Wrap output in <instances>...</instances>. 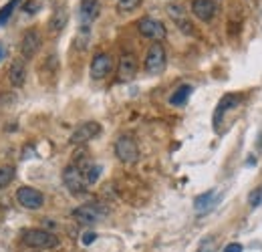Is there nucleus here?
Wrapping results in <instances>:
<instances>
[{"instance_id":"19","label":"nucleus","mask_w":262,"mask_h":252,"mask_svg":"<svg viewBox=\"0 0 262 252\" xmlns=\"http://www.w3.org/2000/svg\"><path fill=\"white\" fill-rule=\"evenodd\" d=\"M20 4V0H8L2 8H0V27H4L8 23V18L12 16V12L16 10V6Z\"/></svg>"},{"instance_id":"1","label":"nucleus","mask_w":262,"mask_h":252,"mask_svg":"<svg viewBox=\"0 0 262 252\" xmlns=\"http://www.w3.org/2000/svg\"><path fill=\"white\" fill-rule=\"evenodd\" d=\"M23 244L29 248H36V250H47V248H55L59 246V238L42 228H29L23 232Z\"/></svg>"},{"instance_id":"18","label":"nucleus","mask_w":262,"mask_h":252,"mask_svg":"<svg viewBox=\"0 0 262 252\" xmlns=\"http://www.w3.org/2000/svg\"><path fill=\"white\" fill-rule=\"evenodd\" d=\"M67 10L65 8H57L55 14L51 16V23H49V31L51 32H61L67 27Z\"/></svg>"},{"instance_id":"14","label":"nucleus","mask_w":262,"mask_h":252,"mask_svg":"<svg viewBox=\"0 0 262 252\" xmlns=\"http://www.w3.org/2000/svg\"><path fill=\"white\" fill-rule=\"evenodd\" d=\"M8 79L14 87H23L25 81H27V67H25V61L23 59H16L12 61L10 69H8Z\"/></svg>"},{"instance_id":"24","label":"nucleus","mask_w":262,"mask_h":252,"mask_svg":"<svg viewBox=\"0 0 262 252\" xmlns=\"http://www.w3.org/2000/svg\"><path fill=\"white\" fill-rule=\"evenodd\" d=\"M38 8H40V0H31V2H27V6H25L27 14H34Z\"/></svg>"},{"instance_id":"11","label":"nucleus","mask_w":262,"mask_h":252,"mask_svg":"<svg viewBox=\"0 0 262 252\" xmlns=\"http://www.w3.org/2000/svg\"><path fill=\"white\" fill-rule=\"evenodd\" d=\"M135 75H137V59H135V55L125 53V55L119 59L117 77H119V81H131Z\"/></svg>"},{"instance_id":"13","label":"nucleus","mask_w":262,"mask_h":252,"mask_svg":"<svg viewBox=\"0 0 262 252\" xmlns=\"http://www.w3.org/2000/svg\"><path fill=\"white\" fill-rule=\"evenodd\" d=\"M238 103H240V97H238V95H224V97L220 99L218 107H216V113H214V123L218 125V123H220V117H224L228 111L236 109V107H238Z\"/></svg>"},{"instance_id":"28","label":"nucleus","mask_w":262,"mask_h":252,"mask_svg":"<svg viewBox=\"0 0 262 252\" xmlns=\"http://www.w3.org/2000/svg\"><path fill=\"white\" fill-rule=\"evenodd\" d=\"M81 2H87V4H99V0H81Z\"/></svg>"},{"instance_id":"17","label":"nucleus","mask_w":262,"mask_h":252,"mask_svg":"<svg viewBox=\"0 0 262 252\" xmlns=\"http://www.w3.org/2000/svg\"><path fill=\"white\" fill-rule=\"evenodd\" d=\"M194 91V87L192 85H180L171 97H169V105H173V107H182V105H186V101L190 99V95Z\"/></svg>"},{"instance_id":"8","label":"nucleus","mask_w":262,"mask_h":252,"mask_svg":"<svg viewBox=\"0 0 262 252\" xmlns=\"http://www.w3.org/2000/svg\"><path fill=\"white\" fill-rule=\"evenodd\" d=\"M99 133H101V125H99L97 121H85V123H81L71 133V143H75V145L87 143L93 137H97Z\"/></svg>"},{"instance_id":"23","label":"nucleus","mask_w":262,"mask_h":252,"mask_svg":"<svg viewBox=\"0 0 262 252\" xmlns=\"http://www.w3.org/2000/svg\"><path fill=\"white\" fill-rule=\"evenodd\" d=\"M139 4H141V0H117V10L129 12V10H135Z\"/></svg>"},{"instance_id":"3","label":"nucleus","mask_w":262,"mask_h":252,"mask_svg":"<svg viewBox=\"0 0 262 252\" xmlns=\"http://www.w3.org/2000/svg\"><path fill=\"white\" fill-rule=\"evenodd\" d=\"M115 156L123 163H135L139 159V148L131 135H121L115 141Z\"/></svg>"},{"instance_id":"15","label":"nucleus","mask_w":262,"mask_h":252,"mask_svg":"<svg viewBox=\"0 0 262 252\" xmlns=\"http://www.w3.org/2000/svg\"><path fill=\"white\" fill-rule=\"evenodd\" d=\"M214 206H216V190L204 192V194H200L196 200H194V210H196L198 214H206Z\"/></svg>"},{"instance_id":"10","label":"nucleus","mask_w":262,"mask_h":252,"mask_svg":"<svg viewBox=\"0 0 262 252\" xmlns=\"http://www.w3.org/2000/svg\"><path fill=\"white\" fill-rule=\"evenodd\" d=\"M111 71H113V57L107 55V53L95 55V59L91 63V77L93 79H105Z\"/></svg>"},{"instance_id":"6","label":"nucleus","mask_w":262,"mask_h":252,"mask_svg":"<svg viewBox=\"0 0 262 252\" xmlns=\"http://www.w3.org/2000/svg\"><path fill=\"white\" fill-rule=\"evenodd\" d=\"M103 216H105V210L99 204H83V206L73 210V218L79 224H87V226L101 222Z\"/></svg>"},{"instance_id":"4","label":"nucleus","mask_w":262,"mask_h":252,"mask_svg":"<svg viewBox=\"0 0 262 252\" xmlns=\"http://www.w3.org/2000/svg\"><path fill=\"white\" fill-rule=\"evenodd\" d=\"M137 31L141 32V36L151 38V40H156V43L164 40L165 34H167L164 25H162L160 20L151 18V16H143V18H139V20H137Z\"/></svg>"},{"instance_id":"21","label":"nucleus","mask_w":262,"mask_h":252,"mask_svg":"<svg viewBox=\"0 0 262 252\" xmlns=\"http://www.w3.org/2000/svg\"><path fill=\"white\" fill-rule=\"evenodd\" d=\"M83 176H85L87 184H95L99 180V176H101V165H89L87 172H83Z\"/></svg>"},{"instance_id":"2","label":"nucleus","mask_w":262,"mask_h":252,"mask_svg":"<svg viewBox=\"0 0 262 252\" xmlns=\"http://www.w3.org/2000/svg\"><path fill=\"white\" fill-rule=\"evenodd\" d=\"M63 184L67 186V190L73 194V196H81L87 192V182H85V176L83 172L79 170V165L71 163L63 170Z\"/></svg>"},{"instance_id":"16","label":"nucleus","mask_w":262,"mask_h":252,"mask_svg":"<svg viewBox=\"0 0 262 252\" xmlns=\"http://www.w3.org/2000/svg\"><path fill=\"white\" fill-rule=\"evenodd\" d=\"M167 10H169V16H171V18H173V20L180 25V31L186 32V34H192V32H194V31H192V23L186 18V12L182 10V6L171 4Z\"/></svg>"},{"instance_id":"7","label":"nucleus","mask_w":262,"mask_h":252,"mask_svg":"<svg viewBox=\"0 0 262 252\" xmlns=\"http://www.w3.org/2000/svg\"><path fill=\"white\" fill-rule=\"evenodd\" d=\"M16 202L27 210H38L45 204V196L31 186H23L16 192Z\"/></svg>"},{"instance_id":"27","label":"nucleus","mask_w":262,"mask_h":252,"mask_svg":"<svg viewBox=\"0 0 262 252\" xmlns=\"http://www.w3.org/2000/svg\"><path fill=\"white\" fill-rule=\"evenodd\" d=\"M4 57H6V49H4V45L0 43V61H2Z\"/></svg>"},{"instance_id":"12","label":"nucleus","mask_w":262,"mask_h":252,"mask_svg":"<svg viewBox=\"0 0 262 252\" xmlns=\"http://www.w3.org/2000/svg\"><path fill=\"white\" fill-rule=\"evenodd\" d=\"M192 12L202 23H210L216 14V2L214 0H194L192 2Z\"/></svg>"},{"instance_id":"25","label":"nucleus","mask_w":262,"mask_h":252,"mask_svg":"<svg viewBox=\"0 0 262 252\" xmlns=\"http://www.w3.org/2000/svg\"><path fill=\"white\" fill-rule=\"evenodd\" d=\"M95 238H97V234H95V232H85V234H83V238H81V242H83L85 246H89L91 242H95Z\"/></svg>"},{"instance_id":"20","label":"nucleus","mask_w":262,"mask_h":252,"mask_svg":"<svg viewBox=\"0 0 262 252\" xmlns=\"http://www.w3.org/2000/svg\"><path fill=\"white\" fill-rule=\"evenodd\" d=\"M14 180V167L12 165H0V190L6 188Z\"/></svg>"},{"instance_id":"22","label":"nucleus","mask_w":262,"mask_h":252,"mask_svg":"<svg viewBox=\"0 0 262 252\" xmlns=\"http://www.w3.org/2000/svg\"><path fill=\"white\" fill-rule=\"evenodd\" d=\"M248 204H250V208H258V206H262V186L260 188H254L250 194H248Z\"/></svg>"},{"instance_id":"5","label":"nucleus","mask_w":262,"mask_h":252,"mask_svg":"<svg viewBox=\"0 0 262 252\" xmlns=\"http://www.w3.org/2000/svg\"><path fill=\"white\" fill-rule=\"evenodd\" d=\"M165 69V51L162 43H154L145 55V71L149 75H160Z\"/></svg>"},{"instance_id":"9","label":"nucleus","mask_w":262,"mask_h":252,"mask_svg":"<svg viewBox=\"0 0 262 252\" xmlns=\"http://www.w3.org/2000/svg\"><path fill=\"white\" fill-rule=\"evenodd\" d=\"M38 49H40V34L38 31H27L23 34V40H20V55L25 57V61H29V59H33L34 55L38 53Z\"/></svg>"},{"instance_id":"26","label":"nucleus","mask_w":262,"mask_h":252,"mask_svg":"<svg viewBox=\"0 0 262 252\" xmlns=\"http://www.w3.org/2000/svg\"><path fill=\"white\" fill-rule=\"evenodd\" d=\"M244 248H242V244H238V242H232V244H228L226 248H224V252H242Z\"/></svg>"}]
</instances>
